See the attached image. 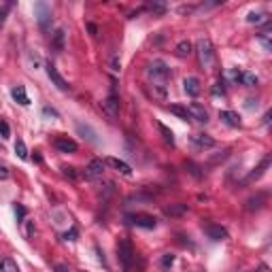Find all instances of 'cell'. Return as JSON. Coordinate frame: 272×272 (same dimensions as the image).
Here are the masks:
<instances>
[{"instance_id":"obj_1","label":"cell","mask_w":272,"mask_h":272,"mask_svg":"<svg viewBox=\"0 0 272 272\" xmlns=\"http://www.w3.org/2000/svg\"><path fill=\"white\" fill-rule=\"evenodd\" d=\"M196 51H198V60H200V66L202 68H213V64H215V51H213V45H211V41L209 39H202V41H198V45H196Z\"/></svg>"},{"instance_id":"obj_2","label":"cell","mask_w":272,"mask_h":272,"mask_svg":"<svg viewBox=\"0 0 272 272\" xmlns=\"http://www.w3.org/2000/svg\"><path fill=\"white\" fill-rule=\"evenodd\" d=\"M117 260L119 264L124 266V270H130L132 268V262H134V249H132V242L128 238H121L117 242Z\"/></svg>"},{"instance_id":"obj_3","label":"cell","mask_w":272,"mask_h":272,"mask_svg":"<svg viewBox=\"0 0 272 272\" xmlns=\"http://www.w3.org/2000/svg\"><path fill=\"white\" fill-rule=\"evenodd\" d=\"M147 73L149 77L153 79V83H166V79L170 77V68H168V64L164 62V60H153L151 64H149V68H147Z\"/></svg>"},{"instance_id":"obj_4","label":"cell","mask_w":272,"mask_h":272,"mask_svg":"<svg viewBox=\"0 0 272 272\" xmlns=\"http://www.w3.org/2000/svg\"><path fill=\"white\" fill-rule=\"evenodd\" d=\"M128 224L136 226V227H142V230H153L157 226V219L149 213H134V215H128Z\"/></svg>"},{"instance_id":"obj_5","label":"cell","mask_w":272,"mask_h":272,"mask_svg":"<svg viewBox=\"0 0 272 272\" xmlns=\"http://www.w3.org/2000/svg\"><path fill=\"white\" fill-rule=\"evenodd\" d=\"M34 15H37V21L41 26V30H49L51 28V9H49L47 2H37L34 4Z\"/></svg>"},{"instance_id":"obj_6","label":"cell","mask_w":272,"mask_h":272,"mask_svg":"<svg viewBox=\"0 0 272 272\" xmlns=\"http://www.w3.org/2000/svg\"><path fill=\"white\" fill-rule=\"evenodd\" d=\"M102 111H104L109 117H117V113H119V98H117L115 85L111 88L109 96H106V98L102 100Z\"/></svg>"},{"instance_id":"obj_7","label":"cell","mask_w":272,"mask_h":272,"mask_svg":"<svg viewBox=\"0 0 272 272\" xmlns=\"http://www.w3.org/2000/svg\"><path fill=\"white\" fill-rule=\"evenodd\" d=\"M47 77L51 79V83H53V85H55V88H58L60 91H68V90H70L68 81H66V79H64V77L58 73V68H55L51 62L47 64Z\"/></svg>"},{"instance_id":"obj_8","label":"cell","mask_w":272,"mask_h":272,"mask_svg":"<svg viewBox=\"0 0 272 272\" xmlns=\"http://www.w3.org/2000/svg\"><path fill=\"white\" fill-rule=\"evenodd\" d=\"M185 109H187L189 119H196V121H200V124H206V121H209V111H206L202 104L191 102L189 106H185Z\"/></svg>"},{"instance_id":"obj_9","label":"cell","mask_w":272,"mask_h":272,"mask_svg":"<svg viewBox=\"0 0 272 272\" xmlns=\"http://www.w3.org/2000/svg\"><path fill=\"white\" fill-rule=\"evenodd\" d=\"M53 145H55V149H58L60 153H75L79 149L77 142L73 138H68V136H58V138L53 140Z\"/></svg>"},{"instance_id":"obj_10","label":"cell","mask_w":272,"mask_h":272,"mask_svg":"<svg viewBox=\"0 0 272 272\" xmlns=\"http://www.w3.org/2000/svg\"><path fill=\"white\" fill-rule=\"evenodd\" d=\"M102 175H104V162L102 160H91L88 164V168L83 170L85 179H100Z\"/></svg>"},{"instance_id":"obj_11","label":"cell","mask_w":272,"mask_h":272,"mask_svg":"<svg viewBox=\"0 0 272 272\" xmlns=\"http://www.w3.org/2000/svg\"><path fill=\"white\" fill-rule=\"evenodd\" d=\"M202 230H204V234L209 236L211 240H224V238H227L226 227H221L217 224H202Z\"/></svg>"},{"instance_id":"obj_12","label":"cell","mask_w":272,"mask_h":272,"mask_svg":"<svg viewBox=\"0 0 272 272\" xmlns=\"http://www.w3.org/2000/svg\"><path fill=\"white\" fill-rule=\"evenodd\" d=\"M104 166L115 168L117 173H121L124 177H130V175H132V168L128 166V164H126L124 160H117V157H106V160H104Z\"/></svg>"},{"instance_id":"obj_13","label":"cell","mask_w":272,"mask_h":272,"mask_svg":"<svg viewBox=\"0 0 272 272\" xmlns=\"http://www.w3.org/2000/svg\"><path fill=\"white\" fill-rule=\"evenodd\" d=\"M191 142H194V147L198 149H211L215 147V138L209 134H196V136H191Z\"/></svg>"},{"instance_id":"obj_14","label":"cell","mask_w":272,"mask_h":272,"mask_svg":"<svg viewBox=\"0 0 272 272\" xmlns=\"http://www.w3.org/2000/svg\"><path fill=\"white\" fill-rule=\"evenodd\" d=\"M11 96H13V100H15L17 104H21V106H28V104H30V98H28L24 85H15V88L11 90Z\"/></svg>"},{"instance_id":"obj_15","label":"cell","mask_w":272,"mask_h":272,"mask_svg":"<svg viewBox=\"0 0 272 272\" xmlns=\"http://www.w3.org/2000/svg\"><path fill=\"white\" fill-rule=\"evenodd\" d=\"M183 90H185V94H187V96H198L200 94V81L196 77H185Z\"/></svg>"},{"instance_id":"obj_16","label":"cell","mask_w":272,"mask_h":272,"mask_svg":"<svg viewBox=\"0 0 272 272\" xmlns=\"http://www.w3.org/2000/svg\"><path fill=\"white\" fill-rule=\"evenodd\" d=\"M219 119L224 121L226 126H232V128H238L240 126V117H238V113H234V111H221L219 113Z\"/></svg>"},{"instance_id":"obj_17","label":"cell","mask_w":272,"mask_h":272,"mask_svg":"<svg viewBox=\"0 0 272 272\" xmlns=\"http://www.w3.org/2000/svg\"><path fill=\"white\" fill-rule=\"evenodd\" d=\"M151 94L157 100H166L168 98V90H166V85H162V83H151Z\"/></svg>"},{"instance_id":"obj_18","label":"cell","mask_w":272,"mask_h":272,"mask_svg":"<svg viewBox=\"0 0 272 272\" xmlns=\"http://www.w3.org/2000/svg\"><path fill=\"white\" fill-rule=\"evenodd\" d=\"M191 49H194V45H191L189 41H181V43H179V45H177L175 51H177L179 58H187V55L191 53Z\"/></svg>"},{"instance_id":"obj_19","label":"cell","mask_w":272,"mask_h":272,"mask_svg":"<svg viewBox=\"0 0 272 272\" xmlns=\"http://www.w3.org/2000/svg\"><path fill=\"white\" fill-rule=\"evenodd\" d=\"M64 39H66V32H64L62 28L53 32V37H51V45H53L55 49H58V51H62V49H64Z\"/></svg>"},{"instance_id":"obj_20","label":"cell","mask_w":272,"mask_h":272,"mask_svg":"<svg viewBox=\"0 0 272 272\" xmlns=\"http://www.w3.org/2000/svg\"><path fill=\"white\" fill-rule=\"evenodd\" d=\"M0 272H19V266L11 257H2V260H0Z\"/></svg>"},{"instance_id":"obj_21","label":"cell","mask_w":272,"mask_h":272,"mask_svg":"<svg viewBox=\"0 0 272 272\" xmlns=\"http://www.w3.org/2000/svg\"><path fill=\"white\" fill-rule=\"evenodd\" d=\"M268 166H270V155H266V157H264V160H262V164L255 168V173H253L251 177H249V181H255V179H260L264 173H266V168H268Z\"/></svg>"},{"instance_id":"obj_22","label":"cell","mask_w":272,"mask_h":272,"mask_svg":"<svg viewBox=\"0 0 272 272\" xmlns=\"http://www.w3.org/2000/svg\"><path fill=\"white\" fill-rule=\"evenodd\" d=\"M157 130H160V134H162L164 140L170 142V145H175V134H173V130H170V128H166L164 124H160V121H157Z\"/></svg>"},{"instance_id":"obj_23","label":"cell","mask_w":272,"mask_h":272,"mask_svg":"<svg viewBox=\"0 0 272 272\" xmlns=\"http://www.w3.org/2000/svg\"><path fill=\"white\" fill-rule=\"evenodd\" d=\"M170 113H173V115H177L179 119H185V121L189 119V115H187V109H185V106H179V104H170Z\"/></svg>"},{"instance_id":"obj_24","label":"cell","mask_w":272,"mask_h":272,"mask_svg":"<svg viewBox=\"0 0 272 272\" xmlns=\"http://www.w3.org/2000/svg\"><path fill=\"white\" fill-rule=\"evenodd\" d=\"M15 153H17L19 160H28V149H26V142L21 138H17V142H15Z\"/></svg>"},{"instance_id":"obj_25","label":"cell","mask_w":272,"mask_h":272,"mask_svg":"<svg viewBox=\"0 0 272 272\" xmlns=\"http://www.w3.org/2000/svg\"><path fill=\"white\" fill-rule=\"evenodd\" d=\"M240 81L245 83L247 88H255V85H257V77L253 73H242L240 75Z\"/></svg>"},{"instance_id":"obj_26","label":"cell","mask_w":272,"mask_h":272,"mask_svg":"<svg viewBox=\"0 0 272 272\" xmlns=\"http://www.w3.org/2000/svg\"><path fill=\"white\" fill-rule=\"evenodd\" d=\"M247 21L249 24H264V21H268V17H266V13H249Z\"/></svg>"},{"instance_id":"obj_27","label":"cell","mask_w":272,"mask_h":272,"mask_svg":"<svg viewBox=\"0 0 272 272\" xmlns=\"http://www.w3.org/2000/svg\"><path fill=\"white\" fill-rule=\"evenodd\" d=\"M77 130L81 132V134H88V138L91 140V142H96V134L91 132V128H88V126H83V124H77Z\"/></svg>"},{"instance_id":"obj_28","label":"cell","mask_w":272,"mask_h":272,"mask_svg":"<svg viewBox=\"0 0 272 272\" xmlns=\"http://www.w3.org/2000/svg\"><path fill=\"white\" fill-rule=\"evenodd\" d=\"M0 136H2V138H9V136H11V128H9V124H6L4 119H0Z\"/></svg>"},{"instance_id":"obj_29","label":"cell","mask_w":272,"mask_h":272,"mask_svg":"<svg viewBox=\"0 0 272 272\" xmlns=\"http://www.w3.org/2000/svg\"><path fill=\"white\" fill-rule=\"evenodd\" d=\"M175 264V255H170V253H166L162 257V268H170Z\"/></svg>"},{"instance_id":"obj_30","label":"cell","mask_w":272,"mask_h":272,"mask_svg":"<svg viewBox=\"0 0 272 272\" xmlns=\"http://www.w3.org/2000/svg\"><path fill=\"white\" fill-rule=\"evenodd\" d=\"M257 39H260V43L264 45V49H270V32H262Z\"/></svg>"},{"instance_id":"obj_31","label":"cell","mask_w":272,"mask_h":272,"mask_svg":"<svg viewBox=\"0 0 272 272\" xmlns=\"http://www.w3.org/2000/svg\"><path fill=\"white\" fill-rule=\"evenodd\" d=\"M62 170H64V175H66L68 179H77V177H79V173H77L75 166H64Z\"/></svg>"},{"instance_id":"obj_32","label":"cell","mask_w":272,"mask_h":272,"mask_svg":"<svg viewBox=\"0 0 272 272\" xmlns=\"http://www.w3.org/2000/svg\"><path fill=\"white\" fill-rule=\"evenodd\" d=\"M11 9V4H4V6H0V28L4 26V19H6V13H9Z\"/></svg>"},{"instance_id":"obj_33","label":"cell","mask_w":272,"mask_h":272,"mask_svg":"<svg viewBox=\"0 0 272 272\" xmlns=\"http://www.w3.org/2000/svg\"><path fill=\"white\" fill-rule=\"evenodd\" d=\"M9 168L4 166V164H0V181H6V179H9Z\"/></svg>"},{"instance_id":"obj_34","label":"cell","mask_w":272,"mask_h":272,"mask_svg":"<svg viewBox=\"0 0 272 272\" xmlns=\"http://www.w3.org/2000/svg\"><path fill=\"white\" fill-rule=\"evenodd\" d=\"M15 215H17V221H21L26 217V209L21 204H15Z\"/></svg>"},{"instance_id":"obj_35","label":"cell","mask_w":272,"mask_h":272,"mask_svg":"<svg viewBox=\"0 0 272 272\" xmlns=\"http://www.w3.org/2000/svg\"><path fill=\"white\" fill-rule=\"evenodd\" d=\"M111 68H113V70H115V73H119V70H121V62L117 60V55H115V58H113V60H111Z\"/></svg>"},{"instance_id":"obj_36","label":"cell","mask_w":272,"mask_h":272,"mask_svg":"<svg viewBox=\"0 0 272 272\" xmlns=\"http://www.w3.org/2000/svg\"><path fill=\"white\" fill-rule=\"evenodd\" d=\"M75 236H77V227H70V232L64 234V238H66V240H75Z\"/></svg>"},{"instance_id":"obj_37","label":"cell","mask_w":272,"mask_h":272,"mask_svg":"<svg viewBox=\"0 0 272 272\" xmlns=\"http://www.w3.org/2000/svg\"><path fill=\"white\" fill-rule=\"evenodd\" d=\"M185 211V206H177V209H166V215H177V213H181Z\"/></svg>"},{"instance_id":"obj_38","label":"cell","mask_w":272,"mask_h":272,"mask_svg":"<svg viewBox=\"0 0 272 272\" xmlns=\"http://www.w3.org/2000/svg\"><path fill=\"white\" fill-rule=\"evenodd\" d=\"M43 113H45V115H51V117H58V111L49 109V106H45V109H43Z\"/></svg>"},{"instance_id":"obj_39","label":"cell","mask_w":272,"mask_h":272,"mask_svg":"<svg viewBox=\"0 0 272 272\" xmlns=\"http://www.w3.org/2000/svg\"><path fill=\"white\" fill-rule=\"evenodd\" d=\"M55 272H70L66 266H62V264H58V266H55Z\"/></svg>"},{"instance_id":"obj_40","label":"cell","mask_w":272,"mask_h":272,"mask_svg":"<svg viewBox=\"0 0 272 272\" xmlns=\"http://www.w3.org/2000/svg\"><path fill=\"white\" fill-rule=\"evenodd\" d=\"M257 272H270V268L266 266V264H262V266H260V268H257Z\"/></svg>"}]
</instances>
